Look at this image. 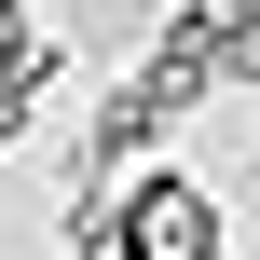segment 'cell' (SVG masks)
Returning a JSON list of instances; mask_svg holds the SVG:
<instances>
[{"instance_id": "6da1fadb", "label": "cell", "mask_w": 260, "mask_h": 260, "mask_svg": "<svg viewBox=\"0 0 260 260\" xmlns=\"http://www.w3.org/2000/svg\"><path fill=\"white\" fill-rule=\"evenodd\" d=\"M110 260H219V192L206 178H178V165H151V178H123L110 192Z\"/></svg>"}, {"instance_id": "7a4b0ae2", "label": "cell", "mask_w": 260, "mask_h": 260, "mask_svg": "<svg viewBox=\"0 0 260 260\" xmlns=\"http://www.w3.org/2000/svg\"><path fill=\"white\" fill-rule=\"evenodd\" d=\"M247 27H260V0H178V27H165V41H178V55H206V82H219V55H233Z\"/></svg>"}, {"instance_id": "3957f363", "label": "cell", "mask_w": 260, "mask_h": 260, "mask_svg": "<svg viewBox=\"0 0 260 260\" xmlns=\"http://www.w3.org/2000/svg\"><path fill=\"white\" fill-rule=\"evenodd\" d=\"M27 41H41V27H27V0H0V69H14Z\"/></svg>"}, {"instance_id": "277c9868", "label": "cell", "mask_w": 260, "mask_h": 260, "mask_svg": "<svg viewBox=\"0 0 260 260\" xmlns=\"http://www.w3.org/2000/svg\"><path fill=\"white\" fill-rule=\"evenodd\" d=\"M27 123H41V110H27V96H14V69H0V137H27Z\"/></svg>"}, {"instance_id": "5b68a950", "label": "cell", "mask_w": 260, "mask_h": 260, "mask_svg": "<svg viewBox=\"0 0 260 260\" xmlns=\"http://www.w3.org/2000/svg\"><path fill=\"white\" fill-rule=\"evenodd\" d=\"M55 260H110V247H96V233H69V247H55Z\"/></svg>"}]
</instances>
